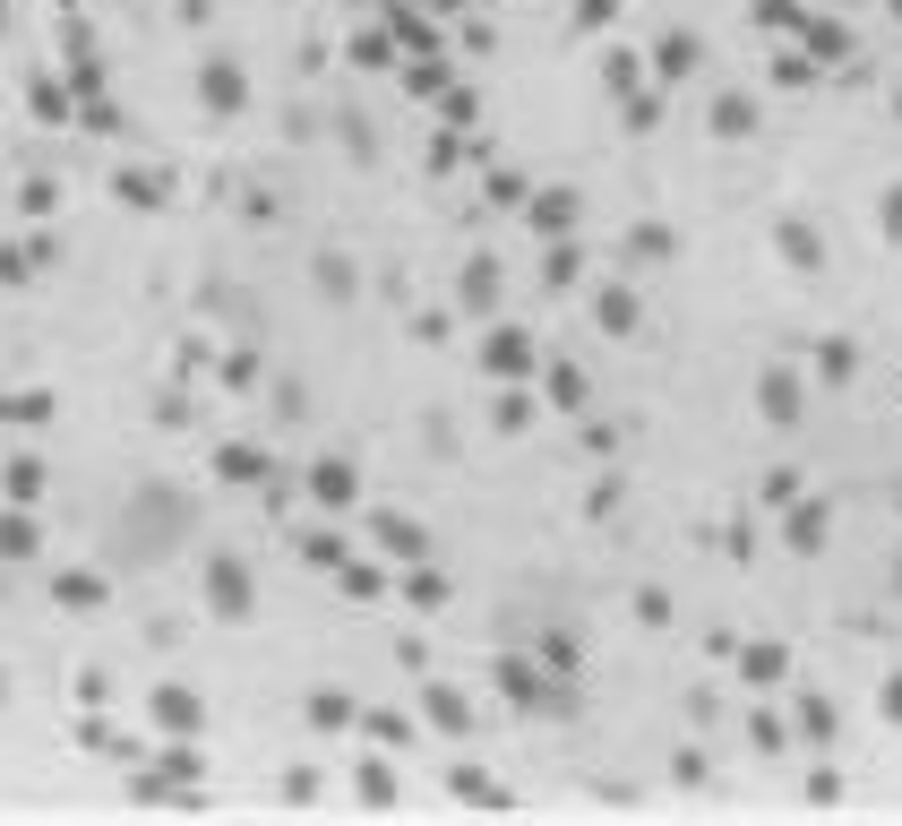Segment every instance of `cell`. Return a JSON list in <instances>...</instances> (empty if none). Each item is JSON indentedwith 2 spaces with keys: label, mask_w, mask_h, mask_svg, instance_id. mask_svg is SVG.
I'll use <instances>...</instances> for the list:
<instances>
[{
  "label": "cell",
  "mask_w": 902,
  "mask_h": 826,
  "mask_svg": "<svg viewBox=\"0 0 902 826\" xmlns=\"http://www.w3.org/2000/svg\"><path fill=\"white\" fill-rule=\"evenodd\" d=\"M885 225H894V232H902V190H894V199H885Z\"/></svg>",
  "instance_id": "obj_1"
}]
</instances>
